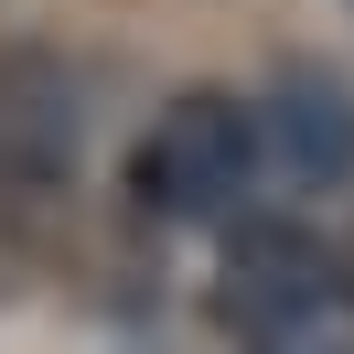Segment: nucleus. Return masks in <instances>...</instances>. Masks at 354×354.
Returning a JSON list of instances; mask_svg holds the SVG:
<instances>
[{
  "label": "nucleus",
  "mask_w": 354,
  "mask_h": 354,
  "mask_svg": "<svg viewBox=\"0 0 354 354\" xmlns=\"http://www.w3.org/2000/svg\"><path fill=\"white\" fill-rule=\"evenodd\" d=\"M75 183V75L54 54H0V204Z\"/></svg>",
  "instance_id": "nucleus-3"
},
{
  "label": "nucleus",
  "mask_w": 354,
  "mask_h": 354,
  "mask_svg": "<svg viewBox=\"0 0 354 354\" xmlns=\"http://www.w3.org/2000/svg\"><path fill=\"white\" fill-rule=\"evenodd\" d=\"M344 301H354V268L333 258L322 236H301V225H279V215H236V225H225L215 322L236 333V344L301 354V344H322V322H333Z\"/></svg>",
  "instance_id": "nucleus-2"
},
{
  "label": "nucleus",
  "mask_w": 354,
  "mask_h": 354,
  "mask_svg": "<svg viewBox=\"0 0 354 354\" xmlns=\"http://www.w3.org/2000/svg\"><path fill=\"white\" fill-rule=\"evenodd\" d=\"M268 118V183H301V194H344L354 183V86L322 65H290L258 97Z\"/></svg>",
  "instance_id": "nucleus-4"
},
{
  "label": "nucleus",
  "mask_w": 354,
  "mask_h": 354,
  "mask_svg": "<svg viewBox=\"0 0 354 354\" xmlns=\"http://www.w3.org/2000/svg\"><path fill=\"white\" fill-rule=\"evenodd\" d=\"M268 183V118L236 86H183L129 140V204L151 225H236Z\"/></svg>",
  "instance_id": "nucleus-1"
}]
</instances>
